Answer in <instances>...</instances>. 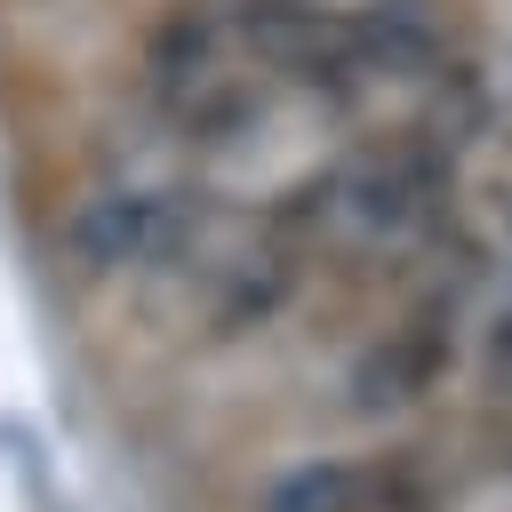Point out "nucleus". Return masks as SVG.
Segmentation results:
<instances>
[{
  "label": "nucleus",
  "instance_id": "obj_4",
  "mask_svg": "<svg viewBox=\"0 0 512 512\" xmlns=\"http://www.w3.org/2000/svg\"><path fill=\"white\" fill-rule=\"evenodd\" d=\"M440 328L432 320H416V328H400V336H384L368 360H360V376H352V392H360V408H400V400H416L432 376H440Z\"/></svg>",
  "mask_w": 512,
  "mask_h": 512
},
{
  "label": "nucleus",
  "instance_id": "obj_2",
  "mask_svg": "<svg viewBox=\"0 0 512 512\" xmlns=\"http://www.w3.org/2000/svg\"><path fill=\"white\" fill-rule=\"evenodd\" d=\"M240 24V48L288 80H352L360 72V48H352V16L344 8H320V0H240L232 8Z\"/></svg>",
  "mask_w": 512,
  "mask_h": 512
},
{
  "label": "nucleus",
  "instance_id": "obj_8",
  "mask_svg": "<svg viewBox=\"0 0 512 512\" xmlns=\"http://www.w3.org/2000/svg\"><path fill=\"white\" fill-rule=\"evenodd\" d=\"M488 128L512 144V64H504V80H488Z\"/></svg>",
  "mask_w": 512,
  "mask_h": 512
},
{
  "label": "nucleus",
  "instance_id": "obj_7",
  "mask_svg": "<svg viewBox=\"0 0 512 512\" xmlns=\"http://www.w3.org/2000/svg\"><path fill=\"white\" fill-rule=\"evenodd\" d=\"M488 392H504L512 400V320L496 328V344H488Z\"/></svg>",
  "mask_w": 512,
  "mask_h": 512
},
{
  "label": "nucleus",
  "instance_id": "obj_3",
  "mask_svg": "<svg viewBox=\"0 0 512 512\" xmlns=\"http://www.w3.org/2000/svg\"><path fill=\"white\" fill-rule=\"evenodd\" d=\"M352 48H360V72H384V80L440 72V24H432L424 0H368V8H352Z\"/></svg>",
  "mask_w": 512,
  "mask_h": 512
},
{
  "label": "nucleus",
  "instance_id": "obj_5",
  "mask_svg": "<svg viewBox=\"0 0 512 512\" xmlns=\"http://www.w3.org/2000/svg\"><path fill=\"white\" fill-rule=\"evenodd\" d=\"M424 136H432L440 152H456V144L488 136V72H472V64H448V72H440V88H432Z\"/></svg>",
  "mask_w": 512,
  "mask_h": 512
},
{
  "label": "nucleus",
  "instance_id": "obj_6",
  "mask_svg": "<svg viewBox=\"0 0 512 512\" xmlns=\"http://www.w3.org/2000/svg\"><path fill=\"white\" fill-rule=\"evenodd\" d=\"M360 488L368 480L352 464H296V472H280L264 488L256 512H360Z\"/></svg>",
  "mask_w": 512,
  "mask_h": 512
},
{
  "label": "nucleus",
  "instance_id": "obj_1",
  "mask_svg": "<svg viewBox=\"0 0 512 512\" xmlns=\"http://www.w3.org/2000/svg\"><path fill=\"white\" fill-rule=\"evenodd\" d=\"M192 240V208L176 192H96L64 224V256L80 272H120V264H160Z\"/></svg>",
  "mask_w": 512,
  "mask_h": 512
}]
</instances>
